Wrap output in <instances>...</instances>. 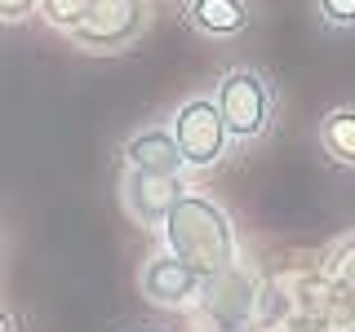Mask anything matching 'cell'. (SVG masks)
I'll list each match as a JSON object with an SVG mask.
<instances>
[{
	"mask_svg": "<svg viewBox=\"0 0 355 332\" xmlns=\"http://www.w3.org/2000/svg\"><path fill=\"white\" fill-rule=\"evenodd\" d=\"M125 164L138 173H164V177H182V155L169 129H142L125 142Z\"/></svg>",
	"mask_w": 355,
	"mask_h": 332,
	"instance_id": "obj_7",
	"label": "cell"
},
{
	"mask_svg": "<svg viewBox=\"0 0 355 332\" xmlns=\"http://www.w3.org/2000/svg\"><path fill=\"white\" fill-rule=\"evenodd\" d=\"M329 27H355V0H320Z\"/></svg>",
	"mask_w": 355,
	"mask_h": 332,
	"instance_id": "obj_11",
	"label": "cell"
},
{
	"mask_svg": "<svg viewBox=\"0 0 355 332\" xmlns=\"http://www.w3.org/2000/svg\"><path fill=\"white\" fill-rule=\"evenodd\" d=\"M320 142H324V151L338 164H355V107L329 111L320 120Z\"/></svg>",
	"mask_w": 355,
	"mask_h": 332,
	"instance_id": "obj_9",
	"label": "cell"
},
{
	"mask_svg": "<svg viewBox=\"0 0 355 332\" xmlns=\"http://www.w3.org/2000/svg\"><path fill=\"white\" fill-rule=\"evenodd\" d=\"M187 18L205 36H236L249 27V5L244 0H191Z\"/></svg>",
	"mask_w": 355,
	"mask_h": 332,
	"instance_id": "obj_8",
	"label": "cell"
},
{
	"mask_svg": "<svg viewBox=\"0 0 355 332\" xmlns=\"http://www.w3.org/2000/svg\"><path fill=\"white\" fill-rule=\"evenodd\" d=\"M164 226V252L187 261L200 279H218L236 261V230H231L227 213L205 195H182L169 208Z\"/></svg>",
	"mask_w": 355,
	"mask_h": 332,
	"instance_id": "obj_1",
	"label": "cell"
},
{
	"mask_svg": "<svg viewBox=\"0 0 355 332\" xmlns=\"http://www.w3.org/2000/svg\"><path fill=\"white\" fill-rule=\"evenodd\" d=\"M169 133H173L178 155H182L187 169H214L222 160V151H227V129H222V116H218L214 98H191V102H182Z\"/></svg>",
	"mask_w": 355,
	"mask_h": 332,
	"instance_id": "obj_3",
	"label": "cell"
},
{
	"mask_svg": "<svg viewBox=\"0 0 355 332\" xmlns=\"http://www.w3.org/2000/svg\"><path fill=\"white\" fill-rule=\"evenodd\" d=\"M142 18H147L142 0H94L85 22L71 31V40L80 44V49L111 53V49H120V44H129L133 36H138Z\"/></svg>",
	"mask_w": 355,
	"mask_h": 332,
	"instance_id": "obj_4",
	"label": "cell"
},
{
	"mask_svg": "<svg viewBox=\"0 0 355 332\" xmlns=\"http://www.w3.org/2000/svg\"><path fill=\"white\" fill-rule=\"evenodd\" d=\"M0 332H14V319H9V310L0 306Z\"/></svg>",
	"mask_w": 355,
	"mask_h": 332,
	"instance_id": "obj_13",
	"label": "cell"
},
{
	"mask_svg": "<svg viewBox=\"0 0 355 332\" xmlns=\"http://www.w3.org/2000/svg\"><path fill=\"white\" fill-rule=\"evenodd\" d=\"M218 116H222V129H227V138H258L266 129V116H271V93H266L262 75L258 71H227L218 84Z\"/></svg>",
	"mask_w": 355,
	"mask_h": 332,
	"instance_id": "obj_2",
	"label": "cell"
},
{
	"mask_svg": "<svg viewBox=\"0 0 355 332\" xmlns=\"http://www.w3.org/2000/svg\"><path fill=\"white\" fill-rule=\"evenodd\" d=\"M200 284L205 279H200L187 261H178L173 252H160V257H151L142 266V293H147V302L164 306V310H178V306L196 302Z\"/></svg>",
	"mask_w": 355,
	"mask_h": 332,
	"instance_id": "obj_6",
	"label": "cell"
},
{
	"mask_svg": "<svg viewBox=\"0 0 355 332\" xmlns=\"http://www.w3.org/2000/svg\"><path fill=\"white\" fill-rule=\"evenodd\" d=\"M187 195L182 177H164V173H138L129 169L125 173V208L133 221L142 226H160L169 217V208Z\"/></svg>",
	"mask_w": 355,
	"mask_h": 332,
	"instance_id": "obj_5",
	"label": "cell"
},
{
	"mask_svg": "<svg viewBox=\"0 0 355 332\" xmlns=\"http://www.w3.org/2000/svg\"><path fill=\"white\" fill-rule=\"evenodd\" d=\"M89 5H94V0H40V14H44V22H49V27L76 31V27L85 22Z\"/></svg>",
	"mask_w": 355,
	"mask_h": 332,
	"instance_id": "obj_10",
	"label": "cell"
},
{
	"mask_svg": "<svg viewBox=\"0 0 355 332\" xmlns=\"http://www.w3.org/2000/svg\"><path fill=\"white\" fill-rule=\"evenodd\" d=\"M31 9V0H0V18H22Z\"/></svg>",
	"mask_w": 355,
	"mask_h": 332,
	"instance_id": "obj_12",
	"label": "cell"
}]
</instances>
